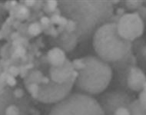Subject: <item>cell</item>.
Instances as JSON below:
<instances>
[{"mask_svg":"<svg viewBox=\"0 0 146 115\" xmlns=\"http://www.w3.org/2000/svg\"><path fill=\"white\" fill-rule=\"evenodd\" d=\"M58 6L64 17L75 25L74 34L82 42L93 37L105 24L111 22L113 5L110 1H59Z\"/></svg>","mask_w":146,"mask_h":115,"instance_id":"2","label":"cell"},{"mask_svg":"<svg viewBox=\"0 0 146 115\" xmlns=\"http://www.w3.org/2000/svg\"><path fill=\"white\" fill-rule=\"evenodd\" d=\"M120 79L123 81L130 90L140 92L146 83V75L137 65H131L123 70L118 71Z\"/></svg>","mask_w":146,"mask_h":115,"instance_id":"9","label":"cell"},{"mask_svg":"<svg viewBox=\"0 0 146 115\" xmlns=\"http://www.w3.org/2000/svg\"><path fill=\"white\" fill-rule=\"evenodd\" d=\"M138 100L144 108L146 109V83L143 87V89L140 91L139 95V99Z\"/></svg>","mask_w":146,"mask_h":115,"instance_id":"12","label":"cell"},{"mask_svg":"<svg viewBox=\"0 0 146 115\" xmlns=\"http://www.w3.org/2000/svg\"><path fill=\"white\" fill-rule=\"evenodd\" d=\"M136 13L139 14L142 20L146 21V6H145L144 5L141 6L138 10L136 11Z\"/></svg>","mask_w":146,"mask_h":115,"instance_id":"14","label":"cell"},{"mask_svg":"<svg viewBox=\"0 0 146 115\" xmlns=\"http://www.w3.org/2000/svg\"><path fill=\"white\" fill-rule=\"evenodd\" d=\"M31 98L15 76L0 67V115H29Z\"/></svg>","mask_w":146,"mask_h":115,"instance_id":"5","label":"cell"},{"mask_svg":"<svg viewBox=\"0 0 146 115\" xmlns=\"http://www.w3.org/2000/svg\"><path fill=\"white\" fill-rule=\"evenodd\" d=\"M49 115H104V112L92 96L74 92L55 104Z\"/></svg>","mask_w":146,"mask_h":115,"instance_id":"6","label":"cell"},{"mask_svg":"<svg viewBox=\"0 0 146 115\" xmlns=\"http://www.w3.org/2000/svg\"><path fill=\"white\" fill-rule=\"evenodd\" d=\"M114 115H131L129 107H121L115 112Z\"/></svg>","mask_w":146,"mask_h":115,"instance_id":"13","label":"cell"},{"mask_svg":"<svg viewBox=\"0 0 146 115\" xmlns=\"http://www.w3.org/2000/svg\"><path fill=\"white\" fill-rule=\"evenodd\" d=\"M144 3H146V1H144Z\"/></svg>","mask_w":146,"mask_h":115,"instance_id":"17","label":"cell"},{"mask_svg":"<svg viewBox=\"0 0 146 115\" xmlns=\"http://www.w3.org/2000/svg\"><path fill=\"white\" fill-rule=\"evenodd\" d=\"M77 75L72 61L61 48H54L36 66L32 65L24 84L34 99L45 104H56L71 94Z\"/></svg>","mask_w":146,"mask_h":115,"instance_id":"1","label":"cell"},{"mask_svg":"<svg viewBox=\"0 0 146 115\" xmlns=\"http://www.w3.org/2000/svg\"><path fill=\"white\" fill-rule=\"evenodd\" d=\"M144 1H139V0H135V1H131V0H129V1H125V5L127 9H129L130 11H133V13L135 11H137L139 8L143 5Z\"/></svg>","mask_w":146,"mask_h":115,"instance_id":"11","label":"cell"},{"mask_svg":"<svg viewBox=\"0 0 146 115\" xmlns=\"http://www.w3.org/2000/svg\"><path fill=\"white\" fill-rule=\"evenodd\" d=\"M73 66L78 75L75 85L78 92L97 95L108 88L112 78L110 64L98 56L88 55L73 60Z\"/></svg>","mask_w":146,"mask_h":115,"instance_id":"3","label":"cell"},{"mask_svg":"<svg viewBox=\"0 0 146 115\" xmlns=\"http://www.w3.org/2000/svg\"><path fill=\"white\" fill-rule=\"evenodd\" d=\"M3 5L0 3V18L2 17V15H3Z\"/></svg>","mask_w":146,"mask_h":115,"instance_id":"16","label":"cell"},{"mask_svg":"<svg viewBox=\"0 0 146 115\" xmlns=\"http://www.w3.org/2000/svg\"><path fill=\"white\" fill-rule=\"evenodd\" d=\"M131 115H146V109L144 108L139 103L138 99L132 101L129 106Z\"/></svg>","mask_w":146,"mask_h":115,"instance_id":"10","label":"cell"},{"mask_svg":"<svg viewBox=\"0 0 146 115\" xmlns=\"http://www.w3.org/2000/svg\"><path fill=\"white\" fill-rule=\"evenodd\" d=\"M135 100L133 96L124 90L107 91L98 98V104L103 110L104 115H114L121 107H129Z\"/></svg>","mask_w":146,"mask_h":115,"instance_id":"7","label":"cell"},{"mask_svg":"<svg viewBox=\"0 0 146 115\" xmlns=\"http://www.w3.org/2000/svg\"><path fill=\"white\" fill-rule=\"evenodd\" d=\"M117 28L119 35L131 42L142 35L145 24L139 14L134 12L122 15L117 23Z\"/></svg>","mask_w":146,"mask_h":115,"instance_id":"8","label":"cell"},{"mask_svg":"<svg viewBox=\"0 0 146 115\" xmlns=\"http://www.w3.org/2000/svg\"><path fill=\"white\" fill-rule=\"evenodd\" d=\"M141 53H142V55H143L144 56L146 57V46L142 48V50H141Z\"/></svg>","mask_w":146,"mask_h":115,"instance_id":"15","label":"cell"},{"mask_svg":"<svg viewBox=\"0 0 146 115\" xmlns=\"http://www.w3.org/2000/svg\"><path fill=\"white\" fill-rule=\"evenodd\" d=\"M92 41L98 57L110 65L123 60L131 53V42L119 35L117 23L110 22L102 25L94 34Z\"/></svg>","mask_w":146,"mask_h":115,"instance_id":"4","label":"cell"}]
</instances>
